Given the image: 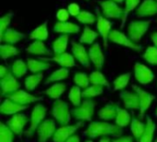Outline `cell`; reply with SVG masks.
I'll list each match as a JSON object with an SVG mask.
<instances>
[{
  "mask_svg": "<svg viewBox=\"0 0 157 142\" xmlns=\"http://www.w3.org/2000/svg\"><path fill=\"white\" fill-rule=\"evenodd\" d=\"M123 133L122 128L118 125H112L108 122H91L87 129L84 132V135L90 138L96 139L98 137H120Z\"/></svg>",
  "mask_w": 157,
  "mask_h": 142,
  "instance_id": "cell-1",
  "label": "cell"
},
{
  "mask_svg": "<svg viewBox=\"0 0 157 142\" xmlns=\"http://www.w3.org/2000/svg\"><path fill=\"white\" fill-rule=\"evenodd\" d=\"M52 114L54 119L61 126H67L71 122V115L72 113L69 110L68 103L62 100H55L52 104Z\"/></svg>",
  "mask_w": 157,
  "mask_h": 142,
  "instance_id": "cell-2",
  "label": "cell"
},
{
  "mask_svg": "<svg viewBox=\"0 0 157 142\" xmlns=\"http://www.w3.org/2000/svg\"><path fill=\"white\" fill-rule=\"evenodd\" d=\"M97 103L94 100L86 99L79 106L71 111L75 119L79 121H92Z\"/></svg>",
  "mask_w": 157,
  "mask_h": 142,
  "instance_id": "cell-3",
  "label": "cell"
},
{
  "mask_svg": "<svg viewBox=\"0 0 157 142\" xmlns=\"http://www.w3.org/2000/svg\"><path fill=\"white\" fill-rule=\"evenodd\" d=\"M46 113H47V108L43 104H37L34 106L32 113H31L29 128L25 132L26 137L31 138L35 134L39 126L44 120V118L46 116Z\"/></svg>",
  "mask_w": 157,
  "mask_h": 142,
  "instance_id": "cell-4",
  "label": "cell"
},
{
  "mask_svg": "<svg viewBox=\"0 0 157 142\" xmlns=\"http://www.w3.org/2000/svg\"><path fill=\"white\" fill-rule=\"evenodd\" d=\"M152 20H134L128 27V34L132 41L138 43L148 30Z\"/></svg>",
  "mask_w": 157,
  "mask_h": 142,
  "instance_id": "cell-5",
  "label": "cell"
},
{
  "mask_svg": "<svg viewBox=\"0 0 157 142\" xmlns=\"http://www.w3.org/2000/svg\"><path fill=\"white\" fill-rule=\"evenodd\" d=\"M102 13L107 18H122L124 15V9H122L118 3L112 0H105L100 2Z\"/></svg>",
  "mask_w": 157,
  "mask_h": 142,
  "instance_id": "cell-6",
  "label": "cell"
},
{
  "mask_svg": "<svg viewBox=\"0 0 157 142\" xmlns=\"http://www.w3.org/2000/svg\"><path fill=\"white\" fill-rule=\"evenodd\" d=\"M109 39L110 42H112L114 43H117V44L121 45V46L128 47V48L132 49L134 51H140L142 49L141 45L137 44L136 43L132 41L130 37H127L123 32L117 30H113L110 31Z\"/></svg>",
  "mask_w": 157,
  "mask_h": 142,
  "instance_id": "cell-7",
  "label": "cell"
},
{
  "mask_svg": "<svg viewBox=\"0 0 157 142\" xmlns=\"http://www.w3.org/2000/svg\"><path fill=\"white\" fill-rule=\"evenodd\" d=\"M132 89L134 90L135 92H137V94L139 95V98H140V110H139L140 111V119L143 120L144 118L145 113L151 106L153 101L155 99V96L144 91L142 88H140L139 86H136V85H132Z\"/></svg>",
  "mask_w": 157,
  "mask_h": 142,
  "instance_id": "cell-8",
  "label": "cell"
},
{
  "mask_svg": "<svg viewBox=\"0 0 157 142\" xmlns=\"http://www.w3.org/2000/svg\"><path fill=\"white\" fill-rule=\"evenodd\" d=\"M84 126V123L82 121L77 122L76 124L73 126H62L60 128L56 129L52 140L53 142H66V140L74 135L75 132H76L80 128Z\"/></svg>",
  "mask_w": 157,
  "mask_h": 142,
  "instance_id": "cell-9",
  "label": "cell"
},
{
  "mask_svg": "<svg viewBox=\"0 0 157 142\" xmlns=\"http://www.w3.org/2000/svg\"><path fill=\"white\" fill-rule=\"evenodd\" d=\"M5 96H6V98H8L10 100L14 101L15 103L22 104V105H29L32 103L41 101L43 99L42 97H38V96L32 95V94L28 93L22 90H17V91H16L12 93L6 94Z\"/></svg>",
  "mask_w": 157,
  "mask_h": 142,
  "instance_id": "cell-10",
  "label": "cell"
},
{
  "mask_svg": "<svg viewBox=\"0 0 157 142\" xmlns=\"http://www.w3.org/2000/svg\"><path fill=\"white\" fill-rule=\"evenodd\" d=\"M56 131L55 121L52 119H47L41 122L37 129L39 142H47L52 137H53Z\"/></svg>",
  "mask_w": 157,
  "mask_h": 142,
  "instance_id": "cell-11",
  "label": "cell"
},
{
  "mask_svg": "<svg viewBox=\"0 0 157 142\" xmlns=\"http://www.w3.org/2000/svg\"><path fill=\"white\" fill-rule=\"evenodd\" d=\"M134 77L135 79L143 85L149 84L155 79V74L153 71L141 63H136L134 65Z\"/></svg>",
  "mask_w": 157,
  "mask_h": 142,
  "instance_id": "cell-12",
  "label": "cell"
},
{
  "mask_svg": "<svg viewBox=\"0 0 157 142\" xmlns=\"http://www.w3.org/2000/svg\"><path fill=\"white\" fill-rule=\"evenodd\" d=\"M0 84L3 96L17 91L20 87V83L17 80V77L12 72L9 71L4 78L1 79Z\"/></svg>",
  "mask_w": 157,
  "mask_h": 142,
  "instance_id": "cell-13",
  "label": "cell"
},
{
  "mask_svg": "<svg viewBox=\"0 0 157 142\" xmlns=\"http://www.w3.org/2000/svg\"><path fill=\"white\" fill-rule=\"evenodd\" d=\"M28 123V117L23 114L14 115L7 122L6 125L13 131L15 135H21L23 133L24 127Z\"/></svg>",
  "mask_w": 157,
  "mask_h": 142,
  "instance_id": "cell-14",
  "label": "cell"
},
{
  "mask_svg": "<svg viewBox=\"0 0 157 142\" xmlns=\"http://www.w3.org/2000/svg\"><path fill=\"white\" fill-rule=\"evenodd\" d=\"M111 27H112V23L106 17H103L102 15L98 16L97 29L98 30V33L103 38L105 47H108V42L109 41V34L111 31Z\"/></svg>",
  "mask_w": 157,
  "mask_h": 142,
  "instance_id": "cell-15",
  "label": "cell"
},
{
  "mask_svg": "<svg viewBox=\"0 0 157 142\" xmlns=\"http://www.w3.org/2000/svg\"><path fill=\"white\" fill-rule=\"evenodd\" d=\"M120 97L123 102L126 109L130 110H140V98L137 92L122 91L120 93Z\"/></svg>",
  "mask_w": 157,
  "mask_h": 142,
  "instance_id": "cell-16",
  "label": "cell"
},
{
  "mask_svg": "<svg viewBox=\"0 0 157 142\" xmlns=\"http://www.w3.org/2000/svg\"><path fill=\"white\" fill-rule=\"evenodd\" d=\"M72 52L75 58L85 67H89L90 66V58L89 55L86 52V48L82 45V43H72Z\"/></svg>",
  "mask_w": 157,
  "mask_h": 142,
  "instance_id": "cell-17",
  "label": "cell"
},
{
  "mask_svg": "<svg viewBox=\"0 0 157 142\" xmlns=\"http://www.w3.org/2000/svg\"><path fill=\"white\" fill-rule=\"evenodd\" d=\"M26 109H28V105H22L17 103L14 101L6 98L0 106V113L6 116H12V115L18 114Z\"/></svg>",
  "mask_w": 157,
  "mask_h": 142,
  "instance_id": "cell-18",
  "label": "cell"
},
{
  "mask_svg": "<svg viewBox=\"0 0 157 142\" xmlns=\"http://www.w3.org/2000/svg\"><path fill=\"white\" fill-rule=\"evenodd\" d=\"M88 55H89L90 61L94 64L95 67L97 69L102 68V67L104 66V62H105V56H104V54L102 52L100 45L98 43H93V45L89 48Z\"/></svg>",
  "mask_w": 157,
  "mask_h": 142,
  "instance_id": "cell-19",
  "label": "cell"
},
{
  "mask_svg": "<svg viewBox=\"0 0 157 142\" xmlns=\"http://www.w3.org/2000/svg\"><path fill=\"white\" fill-rule=\"evenodd\" d=\"M136 14L140 18L151 17L157 14L156 0H144L143 3L137 8Z\"/></svg>",
  "mask_w": 157,
  "mask_h": 142,
  "instance_id": "cell-20",
  "label": "cell"
},
{
  "mask_svg": "<svg viewBox=\"0 0 157 142\" xmlns=\"http://www.w3.org/2000/svg\"><path fill=\"white\" fill-rule=\"evenodd\" d=\"M75 56H73L71 54L69 53H62V54H58L55 55L53 57L51 58H41V60H49V61H54L55 63H57L58 65H60L63 67H73L75 66Z\"/></svg>",
  "mask_w": 157,
  "mask_h": 142,
  "instance_id": "cell-21",
  "label": "cell"
},
{
  "mask_svg": "<svg viewBox=\"0 0 157 142\" xmlns=\"http://www.w3.org/2000/svg\"><path fill=\"white\" fill-rule=\"evenodd\" d=\"M24 38H25L24 33H22L13 28H8L2 34H0L1 42L9 43V44H15Z\"/></svg>",
  "mask_w": 157,
  "mask_h": 142,
  "instance_id": "cell-22",
  "label": "cell"
},
{
  "mask_svg": "<svg viewBox=\"0 0 157 142\" xmlns=\"http://www.w3.org/2000/svg\"><path fill=\"white\" fill-rule=\"evenodd\" d=\"M119 110H120L119 104L114 103H109L102 109L99 110L98 116L100 119L105 120V121L112 120V119L116 118Z\"/></svg>",
  "mask_w": 157,
  "mask_h": 142,
  "instance_id": "cell-23",
  "label": "cell"
},
{
  "mask_svg": "<svg viewBox=\"0 0 157 142\" xmlns=\"http://www.w3.org/2000/svg\"><path fill=\"white\" fill-rule=\"evenodd\" d=\"M53 30L57 33L72 34V33H78L80 31V27L78 25L69 22V21H64V22L58 21L54 25Z\"/></svg>",
  "mask_w": 157,
  "mask_h": 142,
  "instance_id": "cell-24",
  "label": "cell"
},
{
  "mask_svg": "<svg viewBox=\"0 0 157 142\" xmlns=\"http://www.w3.org/2000/svg\"><path fill=\"white\" fill-rule=\"evenodd\" d=\"M27 65H28L29 70L34 74L41 73L42 71L48 70L52 67V65L45 60H41V59L37 60V59H32V58H29L27 60Z\"/></svg>",
  "mask_w": 157,
  "mask_h": 142,
  "instance_id": "cell-25",
  "label": "cell"
},
{
  "mask_svg": "<svg viewBox=\"0 0 157 142\" xmlns=\"http://www.w3.org/2000/svg\"><path fill=\"white\" fill-rule=\"evenodd\" d=\"M29 54L37 55H51L52 52L47 48L42 41H34L26 49Z\"/></svg>",
  "mask_w": 157,
  "mask_h": 142,
  "instance_id": "cell-26",
  "label": "cell"
},
{
  "mask_svg": "<svg viewBox=\"0 0 157 142\" xmlns=\"http://www.w3.org/2000/svg\"><path fill=\"white\" fill-rule=\"evenodd\" d=\"M48 21L46 20L44 23L40 24L39 27L34 29L29 34V38L35 41H45L48 38Z\"/></svg>",
  "mask_w": 157,
  "mask_h": 142,
  "instance_id": "cell-27",
  "label": "cell"
},
{
  "mask_svg": "<svg viewBox=\"0 0 157 142\" xmlns=\"http://www.w3.org/2000/svg\"><path fill=\"white\" fill-rule=\"evenodd\" d=\"M146 128V124H144L141 119L133 117L131 121V131L133 135V137L137 140H140L142 138L144 130Z\"/></svg>",
  "mask_w": 157,
  "mask_h": 142,
  "instance_id": "cell-28",
  "label": "cell"
},
{
  "mask_svg": "<svg viewBox=\"0 0 157 142\" xmlns=\"http://www.w3.org/2000/svg\"><path fill=\"white\" fill-rule=\"evenodd\" d=\"M155 132V124L150 116H147L146 128L139 142H153Z\"/></svg>",
  "mask_w": 157,
  "mask_h": 142,
  "instance_id": "cell-29",
  "label": "cell"
},
{
  "mask_svg": "<svg viewBox=\"0 0 157 142\" xmlns=\"http://www.w3.org/2000/svg\"><path fill=\"white\" fill-rule=\"evenodd\" d=\"M68 34H62L52 43V50L55 55L65 52L68 45Z\"/></svg>",
  "mask_w": 157,
  "mask_h": 142,
  "instance_id": "cell-30",
  "label": "cell"
},
{
  "mask_svg": "<svg viewBox=\"0 0 157 142\" xmlns=\"http://www.w3.org/2000/svg\"><path fill=\"white\" fill-rule=\"evenodd\" d=\"M66 90V85L63 83H55L52 85L48 90H46L45 94L54 100H57L61 97V95Z\"/></svg>",
  "mask_w": 157,
  "mask_h": 142,
  "instance_id": "cell-31",
  "label": "cell"
},
{
  "mask_svg": "<svg viewBox=\"0 0 157 142\" xmlns=\"http://www.w3.org/2000/svg\"><path fill=\"white\" fill-rule=\"evenodd\" d=\"M69 76V70L66 67H62L59 68L55 71H53L46 79V84L52 83V82H57V81H61L65 79H67Z\"/></svg>",
  "mask_w": 157,
  "mask_h": 142,
  "instance_id": "cell-32",
  "label": "cell"
},
{
  "mask_svg": "<svg viewBox=\"0 0 157 142\" xmlns=\"http://www.w3.org/2000/svg\"><path fill=\"white\" fill-rule=\"evenodd\" d=\"M98 36V32H96L95 30L90 29L88 26H86L83 30V33L79 39V42H80V43L92 44L96 41Z\"/></svg>",
  "mask_w": 157,
  "mask_h": 142,
  "instance_id": "cell-33",
  "label": "cell"
},
{
  "mask_svg": "<svg viewBox=\"0 0 157 142\" xmlns=\"http://www.w3.org/2000/svg\"><path fill=\"white\" fill-rule=\"evenodd\" d=\"M103 92H104L103 86L92 84V86L84 89V91H82V97L85 99H91V98L101 95Z\"/></svg>",
  "mask_w": 157,
  "mask_h": 142,
  "instance_id": "cell-34",
  "label": "cell"
},
{
  "mask_svg": "<svg viewBox=\"0 0 157 142\" xmlns=\"http://www.w3.org/2000/svg\"><path fill=\"white\" fill-rule=\"evenodd\" d=\"M29 67L27 63H25L22 59L16 60L11 67V72L17 77V78H22L28 71Z\"/></svg>",
  "mask_w": 157,
  "mask_h": 142,
  "instance_id": "cell-35",
  "label": "cell"
},
{
  "mask_svg": "<svg viewBox=\"0 0 157 142\" xmlns=\"http://www.w3.org/2000/svg\"><path fill=\"white\" fill-rule=\"evenodd\" d=\"M43 79L42 73H36L25 79V88L28 91H34Z\"/></svg>",
  "mask_w": 157,
  "mask_h": 142,
  "instance_id": "cell-36",
  "label": "cell"
},
{
  "mask_svg": "<svg viewBox=\"0 0 157 142\" xmlns=\"http://www.w3.org/2000/svg\"><path fill=\"white\" fill-rule=\"evenodd\" d=\"M131 77H132V73L128 72V73H124V74H121L120 75L119 77H117L115 79V80L113 81V85H114V91H122L124 90L130 79H131Z\"/></svg>",
  "mask_w": 157,
  "mask_h": 142,
  "instance_id": "cell-37",
  "label": "cell"
},
{
  "mask_svg": "<svg viewBox=\"0 0 157 142\" xmlns=\"http://www.w3.org/2000/svg\"><path fill=\"white\" fill-rule=\"evenodd\" d=\"M0 53H1L2 59L6 60L7 58H10L14 55H17L19 53V51L17 50V48H16L12 44L2 43L0 45Z\"/></svg>",
  "mask_w": 157,
  "mask_h": 142,
  "instance_id": "cell-38",
  "label": "cell"
},
{
  "mask_svg": "<svg viewBox=\"0 0 157 142\" xmlns=\"http://www.w3.org/2000/svg\"><path fill=\"white\" fill-rule=\"evenodd\" d=\"M89 79H90V83L94 84V85H101L103 87H107L109 88V83L107 80L106 77L100 72V71H94L90 74L89 76Z\"/></svg>",
  "mask_w": 157,
  "mask_h": 142,
  "instance_id": "cell-39",
  "label": "cell"
},
{
  "mask_svg": "<svg viewBox=\"0 0 157 142\" xmlns=\"http://www.w3.org/2000/svg\"><path fill=\"white\" fill-rule=\"evenodd\" d=\"M115 119H116V125H118L121 128L127 127L132 121L131 116L128 113V111L125 110V109H121V108H120V110L118 112V115H117Z\"/></svg>",
  "mask_w": 157,
  "mask_h": 142,
  "instance_id": "cell-40",
  "label": "cell"
},
{
  "mask_svg": "<svg viewBox=\"0 0 157 142\" xmlns=\"http://www.w3.org/2000/svg\"><path fill=\"white\" fill-rule=\"evenodd\" d=\"M141 0H125V8H124V15L121 18V28L124 27L125 21L128 18V16L130 15V13L134 10L138 5L140 4Z\"/></svg>",
  "mask_w": 157,
  "mask_h": 142,
  "instance_id": "cell-41",
  "label": "cell"
},
{
  "mask_svg": "<svg viewBox=\"0 0 157 142\" xmlns=\"http://www.w3.org/2000/svg\"><path fill=\"white\" fill-rule=\"evenodd\" d=\"M81 97H82L81 88L78 86L72 87V89L69 91L68 98H69L70 102L73 103V105H75L76 107L79 106L81 104Z\"/></svg>",
  "mask_w": 157,
  "mask_h": 142,
  "instance_id": "cell-42",
  "label": "cell"
},
{
  "mask_svg": "<svg viewBox=\"0 0 157 142\" xmlns=\"http://www.w3.org/2000/svg\"><path fill=\"white\" fill-rule=\"evenodd\" d=\"M14 133L7 125L0 124V142H13Z\"/></svg>",
  "mask_w": 157,
  "mask_h": 142,
  "instance_id": "cell-43",
  "label": "cell"
},
{
  "mask_svg": "<svg viewBox=\"0 0 157 142\" xmlns=\"http://www.w3.org/2000/svg\"><path fill=\"white\" fill-rule=\"evenodd\" d=\"M143 58L151 65H157V47L156 46H149L144 54L143 55Z\"/></svg>",
  "mask_w": 157,
  "mask_h": 142,
  "instance_id": "cell-44",
  "label": "cell"
},
{
  "mask_svg": "<svg viewBox=\"0 0 157 142\" xmlns=\"http://www.w3.org/2000/svg\"><path fill=\"white\" fill-rule=\"evenodd\" d=\"M74 82L76 86L80 87L81 89H86L88 87V84L90 83L89 77L83 72H78L74 77Z\"/></svg>",
  "mask_w": 157,
  "mask_h": 142,
  "instance_id": "cell-45",
  "label": "cell"
},
{
  "mask_svg": "<svg viewBox=\"0 0 157 142\" xmlns=\"http://www.w3.org/2000/svg\"><path fill=\"white\" fill-rule=\"evenodd\" d=\"M76 19L83 24H90L91 25V24H94L96 22L98 18H96V16L94 14H92L91 12L83 10L76 17Z\"/></svg>",
  "mask_w": 157,
  "mask_h": 142,
  "instance_id": "cell-46",
  "label": "cell"
},
{
  "mask_svg": "<svg viewBox=\"0 0 157 142\" xmlns=\"http://www.w3.org/2000/svg\"><path fill=\"white\" fill-rule=\"evenodd\" d=\"M13 15V12H9L0 18V34H2L6 29H8L7 27L11 22Z\"/></svg>",
  "mask_w": 157,
  "mask_h": 142,
  "instance_id": "cell-47",
  "label": "cell"
},
{
  "mask_svg": "<svg viewBox=\"0 0 157 142\" xmlns=\"http://www.w3.org/2000/svg\"><path fill=\"white\" fill-rule=\"evenodd\" d=\"M69 16H70V13L68 9L66 8H60L56 13V18L58 19V21H61V22L67 21L69 18Z\"/></svg>",
  "mask_w": 157,
  "mask_h": 142,
  "instance_id": "cell-48",
  "label": "cell"
},
{
  "mask_svg": "<svg viewBox=\"0 0 157 142\" xmlns=\"http://www.w3.org/2000/svg\"><path fill=\"white\" fill-rule=\"evenodd\" d=\"M67 9H68V11H69L70 15L73 16V17H77V16L79 15V13L81 12L80 7H79V6H78L76 3H71V4L68 6Z\"/></svg>",
  "mask_w": 157,
  "mask_h": 142,
  "instance_id": "cell-49",
  "label": "cell"
},
{
  "mask_svg": "<svg viewBox=\"0 0 157 142\" xmlns=\"http://www.w3.org/2000/svg\"><path fill=\"white\" fill-rule=\"evenodd\" d=\"M112 142H133L132 137L126 136V137H120L116 140H113Z\"/></svg>",
  "mask_w": 157,
  "mask_h": 142,
  "instance_id": "cell-50",
  "label": "cell"
},
{
  "mask_svg": "<svg viewBox=\"0 0 157 142\" xmlns=\"http://www.w3.org/2000/svg\"><path fill=\"white\" fill-rule=\"evenodd\" d=\"M8 73V70H7V67H6L5 66H1L0 67V78H4L6 74Z\"/></svg>",
  "mask_w": 157,
  "mask_h": 142,
  "instance_id": "cell-51",
  "label": "cell"
},
{
  "mask_svg": "<svg viewBox=\"0 0 157 142\" xmlns=\"http://www.w3.org/2000/svg\"><path fill=\"white\" fill-rule=\"evenodd\" d=\"M66 142H80V138L77 135H73L66 140Z\"/></svg>",
  "mask_w": 157,
  "mask_h": 142,
  "instance_id": "cell-52",
  "label": "cell"
},
{
  "mask_svg": "<svg viewBox=\"0 0 157 142\" xmlns=\"http://www.w3.org/2000/svg\"><path fill=\"white\" fill-rule=\"evenodd\" d=\"M151 38H152V41H153V43H154L155 46H156L157 47V31L154 32V33L152 34Z\"/></svg>",
  "mask_w": 157,
  "mask_h": 142,
  "instance_id": "cell-53",
  "label": "cell"
},
{
  "mask_svg": "<svg viewBox=\"0 0 157 142\" xmlns=\"http://www.w3.org/2000/svg\"><path fill=\"white\" fill-rule=\"evenodd\" d=\"M99 142H111L110 141V140L109 139V138H103V139H101L100 140H99Z\"/></svg>",
  "mask_w": 157,
  "mask_h": 142,
  "instance_id": "cell-54",
  "label": "cell"
},
{
  "mask_svg": "<svg viewBox=\"0 0 157 142\" xmlns=\"http://www.w3.org/2000/svg\"><path fill=\"white\" fill-rule=\"evenodd\" d=\"M112 1H115L116 3H120V4H121V3H123L125 0H112Z\"/></svg>",
  "mask_w": 157,
  "mask_h": 142,
  "instance_id": "cell-55",
  "label": "cell"
},
{
  "mask_svg": "<svg viewBox=\"0 0 157 142\" xmlns=\"http://www.w3.org/2000/svg\"><path fill=\"white\" fill-rule=\"evenodd\" d=\"M86 142H93V141H92V140H86Z\"/></svg>",
  "mask_w": 157,
  "mask_h": 142,
  "instance_id": "cell-56",
  "label": "cell"
},
{
  "mask_svg": "<svg viewBox=\"0 0 157 142\" xmlns=\"http://www.w3.org/2000/svg\"><path fill=\"white\" fill-rule=\"evenodd\" d=\"M155 116H157V109H156V112H155Z\"/></svg>",
  "mask_w": 157,
  "mask_h": 142,
  "instance_id": "cell-57",
  "label": "cell"
},
{
  "mask_svg": "<svg viewBox=\"0 0 157 142\" xmlns=\"http://www.w3.org/2000/svg\"><path fill=\"white\" fill-rule=\"evenodd\" d=\"M155 142H157V139H156V140H155Z\"/></svg>",
  "mask_w": 157,
  "mask_h": 142,
  "instance_id": "cell-58",
  "label": "cell"
},
{
  "mask_svg": "<svg viewBox=\"0 0 157 142\" xmlns=\"http://www.w3.org/2000/svg\"><path fill=\"white\" fill-rule=\"evenodd\" d=\"M156 1H157V0H156Z\"/></svg>",
  "mask_w": 157,
  "mask_h": 142,
  "instance_id": "cell-59",
  "label": "cell"
}]
</instances>
